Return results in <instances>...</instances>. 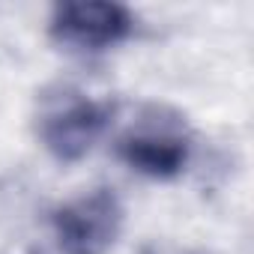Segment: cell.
<instances>
[{
	"instance_id": "1",
	"label": "cell",
	"mask_w": 254,
	"mask_h": 254,
	"mask_svg": "<svg viewBox=\"0 0 254 254\" xmlns=\"http://www.w3.org/2000/svg\"><path fill=\"white\" fill-rule=\"evenodd\" d=\"M120 159L132 171L171 180L189 162V129L183 114L165 105H147L117 141Z\"/></svg>"
},
{
	"instance_id": "2",
	"label": "cell",
	"mask_w": 254,
	"mask_h": 254,
	"mask_svg": "<svg viewBox=\"0 0 254 254\" xmlns=\"http://www.w3.org/2000/svg\"><path fill=\"white\" fill-rule=\"evenodd\" d=\"M111 114L114 105L105 99H93L81 90H60L48 96L39 111V138L54 159L78 162L105 135Z\"/></svg>"
},
{
	"instance_id": "3",
	"label": "cell",
	"mask_w": 254,
	"mask_h": 254,
	"mask_svg": "<svg viewBox=\"0 0 254 254\" xmlns=\"http://www.w3.org/2000/svg\"><path fill=\"white\" fill-rule=\"evenodd\" d=\"M123 230V206L114 191L96 189L54 212V236L63 254H105Z\"/></svg>"
},
{
	"instance_id": "4",
	"label": "cell",
	"mask_w": 254,
	"mask_h": 254,
	"mask_svg": "<svg viewBox=\"0 0 254 254\" xmlns=\"http://www.w3.org/2000/svg\"><path fill=\"white\" fill-rule=\"evenodd\" d=\"M132 12L108 0H75L51 12V36L81 51H105L132 33Z\"/></svg>"
},
{
	"instance_id": "5",
	"label": "cell",
	"mask_w": 254,
	"mask_h": 254,
	"mask_svg": "<svg viewBox=\"0 0 254 254\" xmlns=\"http://www.w3.org/2000/svg\"><path fill=\"white\" fill-rule=\"evenodd\" d=\"M141 254H206V251L189 248V245H174V242H153V245H147Z\"/></svg>"
}]
</instances>
